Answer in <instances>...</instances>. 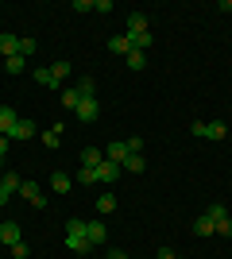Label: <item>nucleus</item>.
Listing matches in <instances>:
<instances>
[{
    "mask_svg": "<svg viewBox=\"0 0 232 259\" xmlns=\"http://www.w3.org/2000/svg\"><path fill=\"white\" fill-rule=\"evenodd\" d=\"M66 248L70 251H77V255H85L93 244H89V236H85V221H66Z\"/></svg>",
    "mask_w": 232,
    "mask_h": 259,
    "instance_id": "f257e3e1",
    "label": "nucleus"
},
{
    "mask_svg": "<svg viewBox=\"0 0 232 259\" xmlns=\"http://www.w3.org/2000/svg\"><path fill=\"white\" fill-rule=\"evenodd\" d=\"M74 116L81 120V124H93V120L101 116V105H97V101H93V97H85V101H81V105L74 108Z\"/></svg>",
    "mask_w": 232,
    "mask_h": 259,
    "instance_id": "f03ea898",
    "label": "nucleus"
},
{
    "mask_svg": "<svg viewBox=\"0 0 232 259\" xmlns=\"http://www.w3.org/2000/svg\"><path fill=\"white\" fill-rule=\"evenodd\" d=\"M20 197H23V201H31L35 209H43V205H47L43 190H39V186H35V182H20Z\"/></svg>",
    "mask_w": 232,
    "mask_h": 259,
    "instance_id": "7ed1b4c3",
    "label": "nucleus"
},
{
    "mask_svg": "<svg viewBox=\"0 0 232 259\" xmlns=\"http://www.w3.org/2000/svg\"><path fill=\"white\" fill-rule=\"evenodd\" d=\"M85 236H89V244H93V248H101V244L109 240V228L101 225V221H85Z\"/></svg>",
    "mask_w": 232,
    "mask_h": 259,
    "instance_id": "20e7f679",
    "label": "nucleus"
},
{
    "mask_svg": "<svg viewBox=\"0 0 232 259\" xmlns=\"http://www.w3.org/2000/svg\"><path fill=\"white\" fill-rule=\"evenodd\" d=\"M105 159L116 162V166H124V159H128V143H124V140H112L109 147H105Z\"/></svg>",
    "mask_w": 232,
    "mask_h": 259,
    "instance_id": "39448f33",
    "label": "nucleus"
},
{
    "mask_svg": "<svg viewBox=\"0 0 232 259\" xmlns=\"http://www.w3.org/2000/svg\"><path fill=\"white\" fill-rule=\"evenodd\" d=\"M31 136H35V120H27V116H20L16 128L8 132V140H31Z\"/></svg>",
    "mask_w": 232,
    "mask_h": 259,
    "instance_id": "423d86ee",
    "label": "nucleus"
},
{
    "mask_svg": "<svg viewBox=\"0 0 232 259\" xmlns=\"http://www.w3.org/2000/svg\"><path fill=\"white\" fill-rule=\"evenodd\" d=\"M16 120H20V112L12 105H0V136H8L12 128H16Z\"/></svg>",
    "mask_w": 232,
    "mask_h": 259,
    "instance_id": "0eeeda50",
    "label": "nucleus"
},
{
    "mask_svg": "<svg viewBox=\"0 0 232 259\" xmlns=\"http://www.w3.org/2000/svg\"><path fill=\"white\" fill-rule=\"evenodd\" d=\"M20 225H16V221H4V225H0V244H8V248H12V244H20Z\"/></svg>",
    "mask_w": 232,
    "mask_h": 259,
    "instance_id": "6e6552de",
    "label": "nucleus"
},
{
    "mask_svg": "<svg viewBox=\"0 0 232 259\" xmlns=\"http://www.w3.org/2000/svg\"><path fill=\"white\" fill-rule=\"evenodd\" d=\"M116 174H120V166L105 159V162L97 166V182H101V186H112V182H116Z\"/></svg>",
    "mask_w": 232,
    "mask_h": 259,
    "instance_id": "1a4fd4ad",
    "label": "nucleus"
},
{
    "mask_svg": "<svg viewBox=\"0 0 232 259\" xmlns=\"http://www.w3.org/2000/svg\"><path fill=\"white\" fill-rule=\"evenodd\" d=\"M201 136H205V140H224V136H228V124H224V120H209V124L201 128Z\"/></svg>",
    "mask_w": 232,
    "mask_h": 259,
    "instance_id": "9d476101",
    "label": "nucleus"
},
{
    "mask_svg": "<svg viewBox=\"0 0 232 259\" xmlns=\"http://www.w3.org/2000/svg\"><path fill=\"white\" fill-rule=\"evenodd\" d=\"M109 51L120 54V58H128V54H132V39H128V35H112V39H109Z\"/></svg>",
    "mask_w": 232,
    "mask_h": 259,
    "instance_id": "9b49d317",
    "label": "nucleus"
},
{
    "mask_svg": "<svg viewBox=\"0 0 232 259\" xmlns=\"http://www.w3.org/2000/svg\"><path fill=\"white\" fill-rule=\"evenodd\" d=\"M0 54H4V58H12V54H20V39H16V35H0Z\"/></svg>",
    "mask_w": 232,
    "mask_h": 259,
    "instance_id": "f8f14e48",
    "label": "nucleus"
},
{
    "mask_svg": "<svg viewBox=\"0 0 232 259\" xmlns=\"http://www.w3.org/2000/svg\"><path fill=\"white\" fill-rule=\"evenodd\" d=\"M147 31V16L144 12H132V16H128V35H144Z\"/></svg>",
    "mask_w": 232,
    "mask_h": 259,
    "instance_id": "ddd939ff",
    "label": "nucleus"
},
{
    "mask_svg": "<svg viewBox=\"0 0 232 259\" xmlns=\"http://www.w3.org/2000/svg\"><path fill=\"white\" fill-rule=\"evenodd\" d=\"M51 186H55V194H70L74 178H70V174H62V170H55V174H51Z\"/></svg>",
    "mask_w": 232,
    "mask_h": 259,
    "instance_id": "4468645a",
    "label": "nucleus"
},
{
    "mask_svg": "<svg viewBox=\"0 0 232 259\" xmlns=\"http://www.w3.org/2000/svg\"><path fill=\"white\" fill-rule=\"evenodd\" d=\"M58 101H62V108H77V105H81V93L70 85V89H62V93H58Z\"/></svg>",
    "mask_w": 232,
    "mask_h": 259,
    "instance_id": "2eb2a0df",
    "label": "nucleus"
},
{
    "mask_svg": "<svg viewBox=\"0 0 232 259\" xmlns=\"http://www.w3.org/2000/svg\"><path fill=\"white\" fill-rule=\"evenodd\" d=\"M105 162V151H97V147H85L81 151V166H101Z\"/></svg>",
    "mask_w": 232,
    "mask_h": 259,
    "instance_id": "dca6fc26",
    "label": "nucleus"
},
{
    "mask_svg": "<svg viewBox=\"0 0 232 259\" xmlns=\"http://www.w3.org/2000/svg\"><path fill=\"white\" fill-rule=\"evenodd\" d=\"M35 81H39V85H47V89H58V77L51 74V66H43V70H35Z\"/></svg>",
    "mask_w": 232,
    "mask_h": 259,
    "instance_id": "f3484780",
    "label": "nucleus"
},
{
    "mask_svg": "<svg viewBox=\"0 0 232 259\" xmlns=\"http://www.w3.org/2000/svg\"><path fill=\"white\" fill-rule=\"evenodd\" d=\"M194 232H198V236H213V232H217V225H213L209 217L201 213V217H198V221H194Z\"/></svg>",
    "mask_w": 232,
    "mask_h": 259,
    "instance_id": "a211bd4d",
    "label": "nucleus"
},
{
    "mask_svg": "<svg viewBox=\"0 0 232 259\" xmlns=\"http://www.w3.org/2000/svg\"><path fill=\"white\" fill-rule=\"evenodd\" d=\"M62 132H66V128H62V124H55V128H51V132H43V143H47V147H51V151H55L58 143H62Z\"/></svg>",
    "mask_w": 232,
    "mask_h": 259,
    "instance_id": "6ab92c4d",
    "label": "nucleus"
},
{
    "mask_svg": "<svg viewBox=\"0 0 232 259\" xmlns=\"http://www.w3.org/2000/svg\"><path fill=\"white\" fill-rule=\"evenodd\" d=\"M74 89H77V93H81V101H85V97H93V93H97V81H93V77L85 74V77H81V81H77Z\"/></svg>",
    "mask_w": 232,
    "mask_h": 259,
    "instance_id": "aec40b11",
    "label": "nucleus"
},
{
    "mask_svg": "<svg viewBox=\"0 0 232 259\" xmlns=\"http://www.w3.org/2000/svg\"><path fill=\"white\" fill-rule=\"evenodd\" d=\"M124 62H128V70H144V66H147V51H132Z\"/></svg>",
    "mask_w": 232,
    "mask_h": 259,
    "instance_id": "412c9836",
    "label": "nucleus"
},
{
    "mask_svg": "<svg viewBox=\"0 0 232 259\" xmlns=\"http://www.w3.org/2000/svg\"><path fill=\"white\" fill-rule=\"evenodd\" d=\"M205 217H209L213 225H221V221H228V209H224L221 201H213V205H209V213H205Z\"/></svg>",
    "mask_w": 232,
    "mask_h": 259,
    "instance_id": "4be33fe9",
    "label": "nucleus"
},
{
    "mask_svg": "<svg viewBox=\"0 0 232 259\" xmlns=\"http://www.w3.org/2000/svg\"><path fill=\"white\" fill-rule=\"evenodd\" d=\"M77 182L93 186V182H97V166H77Z\"/></svg>",
    "mask_w": 232,
    "mask_h": 259,
    "instance_id": "5701e85b",
    "label": "nucleus"
},
{
    "mask_svg": "<svg viewBox=\"0 0 232 259\" xmlns=\"http://www.w3.org/2000/svg\"><path fill=\"white\" fill-rule=\"evenodd\" d=\"M0 182L8 186L12 194H20V182H23V178H20V174H16V170H4V174H0Z\"/></svg>",
    "mask_w": 232,
    "mask_h": 259,
    "instance_id": "b1692460",
    "label": "nucleus"
},
{
    "mask_svg": "<svg viewBox=\"0 0 232 259\" xmlns=\"http://www.w3.org/2000/svg\"><path fill=\"white\" fill-rule=\"evenodd\" d=\"M23 62H27L23 54H12V58H4V70L8 74H23Z\"/></svg>",
    "mask_w": 232,
    "mask_h": 259,
    "instance_id": "393cba45",
    "label": "nucleus"
},
{
    "mask_svg": "<svg viewBox=\"0 0 232 259\" xmlns=\"http://www.w3.org/2000/svg\"><path fill=\"white\" fill-rule=\"evenodd\" d=\"M124 170H147V162H144V155H128V159H124Z\"/></svg>",
    "mask_w": 232,
    "mask_h": 259,
    "instance_id": "a878e982",
    "label": "nucleus"
},
{
    "mask_svg": "<svg viewBox=\"0 0 232 259\" xmlns=\"http://www.w3.org/2000/svg\"><path fill=\"white\" fill-rule=\"evenodd\" d=\"M116 209V194H105V197H97V213H112Z\"/></svg>",
    "mask_w": 232,
    "mask_h": 259,
    "instance_id": "bb28decb",
    "label": "nucleus"
},
{
    "mask_svg": "<svg viewBox=\"0 0 232 259\" xmlns=\"http://www.w3.org/2000/svg\"><path fill=\"white\" fill-rule=\"evenodd\" d=\"M124 143H128V155H140V151H144V140H140V136H128Z\"/></svg>",
    "mask_w": 232,
    "mask_h": 259,
    "instance_id": "cd10ccee",
    "label": "nucleus"
},
{
    "mask_svg": "<svg viewBox=\"0 0 232 259\" xmlns=\"http://www.w3.org/2000/svg\"><path fill=\"white\" fill-rule=\"evenodd\" d=\"M35 47H39L35 39H20V54H23V58H31V54H35Z\"/></svg>",
    "mask_w": 232,
    "mask_h": 259,
    "instance_id": "c85d7f7f",
    "label": "nucleus"
},
{
    "mask_svg": "<svg viewBox=\"0 0 232 259\" xmlns=\"http://www.w3.org/2000/svg\"><path fill=\"white\" fill-rule=\"evenodd\" d=\"M51 74H55V77H58V81H62V77H66V74H70V62H55V66H51Z\"/></svg>",
    "mask_w": 232,
    "mask_h": 259,
    "instance_id": "c756f323",
    "label": "nucleus"
},
{
    "mask_svg": "<svg viewBox=\"0 0 232 259\" xmlns=\"http://www.w3.org/2000/svg\"><path fill=\"white\" fill-rule=\"evenodd\" d=\"M12 255H16V259H27V255H31V251H27V244H23V240H20V244H12Z\"/></svg>",
    "mask_w": 232,
    "mask_h": 259,
    "instance_id": "7c9ffc66",
    "label": "nucleus"
},
{
    "mask_svg": "<svg viewBox=\"0 0 232 259\" xmlns=\"http://www.w3.org/2000/svg\"><path fill=\"white\" fill-rule=\"evenodd\" d=\"M74 12H93V0H74Z\"/></svg>",
    "mask_w": 232,
    "mask_h": 259,
    "instance_id": "2f4dec72",
    "label": "nucleus"
},
{
    "mask_svg": "<svg viewBox=\"0 0 232 259\" xmlns=\"http://www.w3.org/2000/svg\"><path fill=\"white\" fill-rule=\"evenodd\" d=\"M93 12H112V0H93Z\"/></svg>",
    "mask_w": 232,
    "mask_h": 259,
    "instance_id": "473e14b6",
    "label": "nucleus"
},
{
    "mask_svg": "<svg viewBox=\"0 0 232 259\" xmlns=\"http://www.w3.org/2000/svg\"><path fill=\"white\" fill-rule=\"evenodd\" d=\"M8 201H12V190H8L4 182H0V205H8Z\"/></svg>",
    "mask_w": 232,
    "mask_h": 259,
    "instance_id": "72a5a7b5",
    "label": "nucleus"
},
{
    "mask_svg": "<svg viewBox=\"0 0 232 259\" xmlns=\"http://www.w3.org/2000/svg\"><path fill=\"white\" fill-rule=\"evenodd\" d=\"M8 143H12L8 136H0V159H4V155H8Z\"/></svg>",
    "mask_w": 232,
    "mask_h": 259,
    "instance_id": "f704fd0d",
    "label": "nucleus"
},
{
    "mask_svg": "<svg viewBox=\"0 0 232 259\" xmlns=\"http://www.w3.org/2000/svg\"><path fill=\"white\" fill-rule=\"evenodd\" d=\"M159 259H178V255H174L170 248H159Z\"/></svg>",
    "mask_w": 232,
    "mask_h": 259,
    "instance_id": "c9c22d12",
    "label": "nucleus"
},
{
    "mask_svg": "<svg viewBox=\"0 0 232 259\" xmlns=\"http://www.w3.org/2000/svg\"><path fill=\"white\" fill-rule=\"evenodd\" d=\"M0 174H4V159H0Z\"/></svg>",
    "mask_w": 232,
    "mask_h": 259,
    "instance_id": "e433bc0d",
    "label": "nucleus"
}]
</instances>
